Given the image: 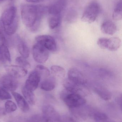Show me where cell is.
Here are the masks:
<instances>
[{
    "label": "cell",
    "mask_w": 122,
    "mask_h": 122,
    "mask_svg": "<svg viewBox=\"0 0 122 122\" xmlns=\"http://www.w3.org/2000/svg\"><path fill=\"white\" fill-rule=\"evenodd\" d=\"M16 62L19 66L23 67L26 69L30 68L31 66L30 64L27 61L26 58L22 56L17 57L16 59Z\"/></svg>",
    "instance_id": "obj_28"
},
{
    "label": "cell",
    "mask_w": 122,
    "mask_h": 122,
    "mask_svg": "<svg viewBox=\"0 0 122 122\" xmlns=\"http://www.w3.org/2000/svg\"><path fill=\"white\" fill-rule=\"evenodd\" d=\"M41 78L40 75L34 70L30 73L26 81L24 87L28 89L33 92L37 89Z\"/></svg>",
    "instance_id": "obj_10"
},
{
    "label": "cell",
    "mask_w": 122,
    "mask_h": 122,
    "mask_svg": "<svg viewBox=\"0 0 122 122\" xmlns=\"http://www.w3.org/2000/svg\"><path fill=\"white\" fill-rule=\"evenodd\" d=\"M100 6L97 2L94 1L87 6L82 16L81 20L88 23L95 21L99 14Z\"/></svg>",
    "instance_id": "obj_3"
},
{
    "label": "cell",
    "mask_w": 122,
    "mask_h": 122,
    "mask_svg": "<svg viewBox=\"0 0 122 122\" xmlns=\"http://www.w3.org/2000/svg\"><path fill=\"white\" fill-rule=\"evenodd\" d=\"M17 106L15 103L11 100H8L5 104V109L6 113H10L16 111Z\"/></svg>",
    "instance_id": "obj_27"
},
{
    "label": "cell",
    "mask_w": 122,
    "mask_h": 122,
    "mask_svg": "<svg viewBox=\"0 0 122 122\" xmlns=\"http://www.w3.org/2000/svg\"><path fill=\"white\" fill-rule=\"evenodd\" d=\"M11 98V96L6 90L0 86V99L2 100H6Z\"/></svg>",
    "instance_id": "obj_29"
},
{
    "label": "cell",
    "mask_w": 122,
    "mask_h": 122,
    "mask_svg": "<svg viewBox=\"0 0 122 122\" xmlns=\"http://www.w3.org/2000/svg\"><path fill=\"white\" fill-rule=\"evenodd\" d=\"M107 40L108 38H100L97 41V45L102 49H107Z\"/></svg>",
    "instance_id": "obj_30"
},
{
    "label": "cell",
    "mask_w": 122,
    "mask_h": 122,
    "mask_svg": "<svg viewBox=\"0 0 122 122\" xmlns=\"http://www.w3.org/2000/svg\"><path fill=\"white\" fill-rule=\"evenodd\" d=\"M68 79L79 86H84L86 82V78L81 71L76 68L70 69L68 72Z\"/></svg>",
    "instance_id": "obj_8"
},
{
    "label": "cell",
    "mask_w": 122,
    "mask_h": 122,
    "mask_svg": "<svg viewBox=\"0 0 122 122\" xmlns=\"http://www.w3.org/2000/svg\"><path fill=\"white\" fill-rule=\"evenodd\" d=\"M26 122H42V116L37 114L33 115Z\"/></svg>",
    "instance_id": "obj_31"
},
{
    "label": "cell",
    "mask_w": 122,
    "mask_h": 122,
    "mask_svg": "<svg viewBox=\"0 0 122 122\" xmlns=\"http://www.w3.org/2000/svg\"><path fill=\"white\" fill-rule=\"evenodd\" d=\"M49 51L39 44L37 43L33 46L32 53L34 59L39 63H44L48 59Z\"/></svg>",
    "instance_id": "obj_6"
},
{
    "label": "cell",
    "mask_w": 122,
    "mask_h": 122,
    "mask_svg": "<svg viewBox=\"0 0 122 122\" xmlns=\"http://www.w3.org/2000/svg\"><path fill=\"white\" fill-rule=\"evenodd\" d=\"M16 12V7L11 6L4 11L1 15L0 19L4 31L9 36L15 33L18 28V19Z\"/></svg>",
    "instance_id": "obj_2"
},
{
    "label": "cell",
    "mask_w": 122,
    "mask_h": 122,
    "mask_svg": "<svg viewBox=\"0 0 122 122\" xmlns=\"http://www.w3.org/2000/svg\"><path fill=\"white\" fill-rule=\"evenodd\" d=\"M18 49L22 57L27 58L29 56V48L26 43L23 41H19L18 44Z\"/></svg>",
    "instance_id": "obj_23"
},
{
    "label": "cell",
    "mask_w": 122,
    "mask_h": 122,
    "mask_svg": "<svg viewBox=\"0 0 122 122\" xmlns=\"http://www.w3.org/2000/svg\"><path fill=\"white\" fill-rule=\"evenodd\" d=\"M5 69L8 74L15 78L24 77L27 74V71L26 69L19 66L9 65L6 66Z\"/></svg>",
    "instance_id": "obj_11"
},
{
    "label": "cell",
    "mask_w": 122,
    "mask_h": 122,
    "mask_svg": "<svg viewBox=\"0 0 122 122\" xmlns=\"http://www.w3.org/2000/svg\"><path fill=\"white\" fill-rule=\"evenodd\" d=\"M35 70L39 73L41 77L47 78L50 75V71L48 68L43 65H38L36 66Z\"/></svg>",
    "instance_id": "obj_25"
},
{
    "label": "cell",
    "mask_w": 122,
    "mask_h": 122,
    "mask_svg": "<svg viewBox=\"0 0 122 122\" xmlns=\"http://www.w3.org/2000/svg\"><path fill=\"white\" fill-rule=\"evenodd\" d=\"M56 85V80L54 77H50L44 79L41 84V89L49 92L53 90Z\"/></svg>",
    "instance_id": "obj_15"
},
{
    "label": "cell",
    "mask_w": 122,
    "mask_h": 122,
    "mask_svg": "<svg viewBox=\"0 0 122 122\" xmlns=\"http://www.w3.org/2000/svg\"><path fill=\"white\" fill-rule=\"evenodd\" d=\"M121 40L117 37H113L108 39L107 49L111 51H115L120 47Z\"/></svg>",
    "instance_id": "obj_18"
},
{
    "label": "cell",
    "mask_w": 122,
    "mask_h": 122,
    "mask_svg": "<svg viewBox=\"0 0 122 122\" xmlns=\"http://www.w3.org/2000/svg\"><path fill=\"white\" fill-rule=\"evenodd\" d=\"M11 55L8 49L5 45L0 47V61L3 63L10 62Z\"/></svg>",
    "instance_id": "obj_19"
},
{
    "label": "cell",
    "mask_w": 122,
    "mask_h": 122,
    "mask_svg": "<svg viewBox=\"0 0 122 122\" xmlns=\"http://www.w3.org/2000/svg\"><path fill=\"white\" fill-rule=\"evenodd\" d=\"M94 91L104 100L107 101L111 98V92L106 88L101 85H96L94 87Z\"/></svg>",
    "instance_id": "obj_16"
},
{
    "label": "cell",
    "mask_w": 122,
    "mask_h": 122,
    "mask_svg": "<svg viewBox=\"0 0 122 122\" xmlns=\"http://www.w3.org/2000/svg\"><path fill=\"white\" fill-rule=\"evenodd\" d=\"M94 119L97 122H101L106 121L108 119L106 115L103 112H95L90 114Z\"/></svg>",
    "instance_id": "obj_26"
},
{
    "label": "cell",
    "mask_w": 122,
    "mask_h": 122,
    "mask_svg": "<svg viewBox=\"0 0 122 122\" xmlns=\"http://www.w3.org/2000/svg\"><path fill=\"white\" fill-rule=\"evenodd\" d=\"M6 113L5 109L2 107H0V117L4 116L6 114Z\"/></svg>",
    "instance_id": "obj_34"
},
{
    "label": "cell",
    "mask_w": 122,
    "mask_h": 122,
    "mask_svg": "<svg viewBox=\"0 0 122 122\" xmlns=\"http://www.w3.org/2000/svg\"><path fill=\"white\" fill-rule=\"evenodd\" d=\"M5 42V39L4 38V36L2 32L1 31H0V47L3 45H4Z\"/></svg>",
    "instance_id": "obj_33"
},
{
    "label": "cell",
    "mask_w": 122,
    "mask_h": 122,
    "mask_svg": "<svg viewBox=\"0 0 122 122\" xmlns=\"http://www.w3.org/2000/svg\"><path fill=\"white\" fill-rule=\"evenodd\" d=\"M36 41L38 43L41 45L47 50L54 52L57 49V45L54 38L49 35H41L36 38Z\"/></svg>",
    "instance_id": "obj_7"
},
{
    "label": "cell",
    "mask_w": 122,
    "mask_h": 122,
    "mask_svg": "<svg viewBox=\"0 0 122 122\" xmlns=\"http://www.w3.org/2000/svg\"><path fill=\"white\" fill-rule=\"evenodd\" d=\"M12 94L21 110L24 112H28L29 110V105L27 101L23 96L14 92H12Z\"/></svg>",
    "instance_id": "obj_13"
},
{
    "label": "cell",
    "mask_w": 122,
    "mask_h": 122,
    "mask_svg": "<svg viewBox=\"0 0 122 122\" xmlns=\"http://www.w3.org/2000/svg\"><path fill=\"white\" fill-rule=\"evenodd\" d=\"M3 0H0V3L1 2H2Z\"/></svg>",
    "instance_id": "obj_36"
},
{
    "label": "cell",
    "mask_w": 122,
    "mask_h": 122,
    "mask_svg": "<svg viewBox=\"0 0 122 122\" xmlns=\"http://www.w3.org/2000/svg\"><path fill=\"white\" fill-rule=\"evenodd\" d=\"M0 85L5 89L13 92L17 89L18 83L15 77L8 74L4 75L0 79Z\"/></svg>",
    "instance_id": "obj_9"
},
{
    "label": "cell",
    "mask_w": 122,
    "mask_h": 122,
    "mask_svg": "<svg viewBox=\"0 0 122 122\" xmlns=\"http://www.w3.org/2000/svg\"><path fill=\"white\" fill-rule=\"evenodd\" d=\"M63 99L66 105L71 109L80 107L86 103L85 99L81 95L77 93L69 92L65 94L63 96Z\"/></svg>",
    "instance_id": "obj_4"
},
{
    "label": "cell",
    "mask_w": 122,
    "mask_h": 122,
    "mask_svg": "<svg viewBox=\"0 0 122 122\" xmlns=\"http://www.w3.org/2000/svg\"><path fill=\"white\" fill-rule=\"evenodd\" d=\"M114 20H120L122 18V0L118 2L114 9L112 16Z\"/></svg>",
    "instance_id": "obj_24"
},
{
    "label": "cell",
    "mask_w": 122,
    "mask_h": 122,
    "mask_svg": "<svg viewBox=\"0 0 122 122\" xmlns=\"http://www.w3.org/2000/svg\"></svg>",
    "instance_id": "obj_37"
},
{
    "label": "cell",
    "mask_w": 122,
    "mask_h": 122,
    "mask_svg": "<svg viewBox=\"0 0 122 122\" xmlns=\"http://www.w3.org/2000/svg\"><path fill=\"white\" fill-rule=\"evenodd\" d=\"M25 0L29 3H37L41 2L43 0Z\"/></svg>",
    "instance_id": "obj_35"
},
{
    "label": "cell",
    "mask_w": 122,
    "mask_h": 122,
    "mask_svg": "<svg viewBox=\"0 0 122 122\" xmlns=\"http://www.w3.org/2000/svg\"><path fill=\"white\" fill-rule=\"evenodd\" d=\"M42 122H61V118L54 107L50 105H44L42 107Z\"/></svg>",
    "instance_id": "obj_5"
},
{
    "label": "cell",
    "mask_w": 122,
    "mask_h": 122,
    "mask_svg": "<svg viewBox=\"0 0 122 122\" xmlns=\"http://www.w3.org/2000/svg\"><path fill=\"white\" fill-rule=\"evenodd\" d=\"M101 30L105 34L112 36L117 32V26L111 21H105L101 25Z\"/></svg>",
    "instance_id": "obj_14"
},
{
    "label": "cell",
    "mask_w": 122,
    "mask_h": 122,
    "mask_svg": "<svg viewBox=\"0 0 122 122\" xmlns=\"http://www.w3.org/2000/svg\"><path fill=\"white\" fill-rule=\"evenodd\" d=\"M21 91L25 99L28 103L31 105L34 104L36 102V99L35 95L33 92L27 89L24 86L22 87Z\"/></svg>",
    "instance_id": "obj_20"
},
{
    "label": "cell",
    "mask_w": 122,
    "mask_h": 122,
    "mask_svg": "<svg viewBox=\"0 0 122 122\" xmlns=\"http://www.w3.org/2000/svg\"><path fill=\"white\" fill-rule=\"evenodd\" d=\"M66 6V2L64 0H59L52 4L48 8V13L51 15L61 14Z\"/></svg>",
    "instance_id": "obj_12"
},
{
    "label": "cell",
    "mask_w": 122,
    "mask_h": 122,
    "mask_svg": "<svg viewBox=\"0 0 122 122\" xmlns=\"http://www.w3.org/2000/svg\"><path fill=\"white\" fill-rule=\"evenodd\" d=\"M61 122H79L74 119L72 117H64L62 119H61Z\"/></svg>",
    "instance_id": "obj_32"
},
{
    "label": "cell",
    "mask_w": 122,
    "mask_h": 122,
    "mask_svg": "<svg viewBox=\"0 0 122 122\" xmlns=\"http://www.w3.org/2000/svg\"><path fill=\"white\" fill-rule=\"evenodd\" d=\"M48 12V8L41 5L25 4L21 7V16L23 23L34 31L38 29L41 21Z\"/></svg>",
    "instance_id": "obj_1"
},
{
    "label": "cell",
    "mask_w": 122,
    "mask_h": 122,
    "mask_svg": "<svg viewBox=\"0 0 122 122\" xmlns=\"http://www.w3.org/2000/svg\"><path fill=\"white\" fill-rule=\"evenodd\" d=\"M51 69L52 73L56 77L62 78L65 76V70L62 67L58 65H53Z\"/></svg>",
    "instance_id": "obj_22"
},
{
    "label": "cell",
    "mask_w": 122,
    "mask_h": 122,
    "mask_svg": "<svg viewBox=\"0 0 122 122\" xmlns=\"http://www.w3.org/2000/svg\"><path fill=\"white\" fill-rule=\"evenodd\" d=\"M63 85L66 90L70 93H77L82 90V86H79L73 83L68 79L64 80Z\"/></svg>",
    "instance_id": "obj_17"
},
{
    "label": "cell",
    "mask_w": 122,
    "mask_h": 122,
    "mask_svg": "<svg viewBox=\"0 0 122 122\" xmlns=\"http://www.w3.org/2000/svg\"><path fill=\"white\" fill-rule=\"evenodd\" d=\"M61 20V14L56 15H51L48 20L49 26L50 29H54L59 26Z\"/></svg>",
    "instance_id": "obj_21"
}]
</instances>
